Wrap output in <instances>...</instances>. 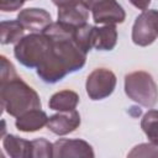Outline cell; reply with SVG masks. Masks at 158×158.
Here are the masks:
<instances>
[{"label":"cell","mask_w":158,"mask_h":158,"mask_svg":"<svg viewBox=\"0 0 158 158\" xmlns=\"http://www.w3.org/2000/svg\"><path fill=\"white\" fill-rule=\"evenodd\" d=\"M32 142V157L49 158L53 157V144L46 138H37Z\"/></svg>","instance_id":"obj_19"},{"label":"cell","mask_w":158,"mask_h":158,"mask_svg":"<svg viewBox=\"0 0 158 158\" xmlns=\"http://www.w3.org/2000/svg\"><path fill=\"white\" fill-rule=\"evenodd\" d=\"M116 81L114 72L106 68H96L86 78V94L91 100H102L114 93Z\"/></svg>","instance_id":"obj_5"},{"label":"cell","mask_w":158,"mask_h":158,"mask_svg":"<svg viewBox=\"0 0 158 158\" xmlns=\"http://www.w3.org/2000/svg\"><path fill=\"white\" fill-rule=\"evenodd\" d=\"M48 116L41 109H33L16 117L15 126L22 132H36L42 127L47 126Z\"/></svg>","instance_id":"obj_13"},{"label":"cell","mask_w":158,"mask_h":158,"mask_svg":"<svg viewBox=\"0 0 158 158\" xmlns=\"http://www.w3.org/2000/svg\"><path fill=\"white\" fill-rule=\"evenodd\" d=\"M0 99L2 110L14 117L33 109H41L42 105L37 91L17 74L0 79Z\"/></svg>","instance_id":"obj_2"},{"label":"cell","mask_w":158,"mask_h":158,"mask_svg":"<svg viewBox=\"0 0 158 158\" xmlns=\"http://www.w3.org/2000/svg\"><path fill=\"white\" fill-rule=\"evenodd\" d=\"M91 31H93V26L89 25L88 22L77 27L74 31V41L85 53H88L93 48V46H91Z\"/></svg>","instance_id":"obj_18"},{"label":"cell","mask_w":158,"mask_h":158,"mask_svg":"<svg viewBox=\"0 0 158 158\" xmlns=\"http://www.w3.org/2000/svg\"><path fill=\"white\" fill-rule=\"evenodd\" d=\"M128 157H158V148L153 143H142L133 147Z\"/></svg>","instance_id":"obj_20"},{"label":"cell","mask_w":158,"mask_h":158,"mask_svg":"<svg viewBox=\"0 0 158 158\" xmlns=\"http://www.w3.org/2000/svg\"><path fill=\"white\" fill-rule=\"evenodd\" d=\"M26 0H0V10L4 12H12L22 7Z\"/></svg>","instance_id":"obj_21"},{"label":"cell","mask_w":158,"mask_h":158,"mask_svg":"<svg viewBox=\"0 0 158 158\" xmlns=\"http://www.w3.org/2000/svg\"><path fill=\"white\" fill-rule=\"evenodd\" d=\"M74 27L59 21L52 22L43 32L51 41L44 60L36 68L37 75L49 84L62 80L67 74L81 69L86 62V53L74 41Z\"/></svg>","instance_id":"obj_1"},{"label":"cell","mask_w":158,"mask_h":158,"mask_svg":"<svg viewBox=\"0 0 158 158\" xmlns=\"http://www.w3.org/2000/svg\"><path fill=\"white\" fill-rule=\"evenodd\" d=\"M81 0H52V2L57 6V7H60V6H65V5H70V4H75V2H80Z\"/></svg>","instance_id":"obj_23"},{"label":"cell","mask_w":158,"mask_h":158,"mask_svg":"<svg viewBox=\"0 0 158 158\" xmlns=\"http://www.w3.org/2000/svg\"><path fill=\"white\" fill-rule=\"evenodd\" d=\"M2 147L12 158L32 157V142L23 139L15 135H6L2 137Z\"/></svg>","instance_id":"obj_14"},{"label":"cell","mask_w":158,"mask_h":158,"mask_svg":"<svg viewBox=\"0 0 158 158\" xmlns=\"http://www.w3.org/2000/svg\"><path fill=\"white\" fill-rule=\"evenodd\" d=\"M130 2H131L135 7H137V9L142 10V11H144V10L148 9V6H149V4H151V0H130Z\"/></svg>","instance_id":"obj_22"},{"label":"cell","mask_w":158,"mask_h":158,"mask_svg":"<svg viewBox=\"0 0 158 158\" xmlns=\"http://www.w3.org/2000/svg\"><path fill=\"white\" fill-rule=\"evenodd\" d=\"M141 128L151 143L158 147V110H148L143 115L141 120Z\"/></svg>","instance_id":"obj_17"},{"label":"cell","mask_w":158,"mask_h":158,"mask_svg":"<svg viewBox=\"0 0 158 158\" xmlns=\"http://www.w3.org/2000/svg\"><path fill=\"white\" fill-rule=\"evenodd\" d=\"M79 104V95L73 90H60L53 94L48 101V106L56 111H70Z\"/></svg>","instance_id":"obj_15"},{"label":"cell","mask_w":158,"mask_h":158,"mask_svg":"<svg viewBox=\"0 0 158 158\" xmlns=\"http://www.w3.org/2000/svg\"><path fill=\"white\" fill-rule=\"evenodd\" d=\"M117 43V28L115 25L94 27L91 31V46L98 51H111Z\"/></svg>","instance_id":"obj_12"},{"label":"cell","mask_w":158,"mask_h":158,"mask_svg":"<svg viewBox=\"0 0 158 158\" xmlns=\"http://www.w3.org/2000/svg\"><path fill=\"white\" fill-rule=\"evenodd\" d=\"M17 20L22 23L25 30H28L32 33H43L46 28L52 23V17L48 11L44 9L28 7L19 12Z\"/></svg>","instance_id":"obj_9"},{"label":"cell","mask_w":158,"mask_h":158,"mask_svg":"<svg viewBox=\"0 0 158 158\" xmlns=\"http://www.w3.org/2000/svg\"><path fill=\"white\" fill-rule=\"evenodd\" d=\"M51 41L44 33H30L22 37L14 48L16 59L27 68H37L46 58Z\"/></svg>","instance_id":"obj_4"},{"label":"cell","mask_w":158,"mask_h":158,"mask_svg":"<svg viewBox=\"0 0 158 158\" xmlns=\"http://www.w3.org/2000/svg\"><path fill=\"white\" fill-rule=\"evenodd\" d=\"M93 147L83 139H68L60 138L53 143V157L54 158H67V157H83L93 158Z\"/></svg>","instance_id":"obj_8"},{"label":"cell","mask_w":158,"mask_h":158,"mask_svg":"<svg viewBox=\"0 0 158 158\" xmlns=\"http://www.w3.org/2000/svg\"><path fill=\"white\" fill-rule=\"evenodd\" d=\"M80 126V115L74 109L70 111H59L51 116L47 122V128L58 136H64L74 132Z\"/></svg>","instance_id":"obj_10"},{"label":"cell","mask_w":158,"mask_h":158,"mask_svg":"<svg viewBox=\"0 0 158 158\" xmlns=\"http://www.w3.org/2000/svg\"><path fill=\"white\" fill-rule=\"evenodd\" d=\"M125 93L131 100L144 107L151 109L158 101V86L153 77L144 70L125 75Z\"/></svg>","instance_id":"obj_3"},{"label":"cell","mask_w":158,"mask_h":158,"mask_svg":"<svg viewBox=\"0 0 158 158\" xmlns=\"http://www.w3.org/2000/svg\"><path fill=\"white\" fill-rule=\"evenodd\" d=\"M158 37V11L144 10L137 16L132 27V42L146 47L152 44Z\"/></svg>","instance_id":"obj_6"},{"label":"cell","mask_w":158,"mask_h":158,"mask_svg":"<svg viewBox=\"0 0 158 158\" xmlns=\"http://www.w3.org/2000/svg\"><path fill=\"white\" fill-rule=\"evenodd\" d=\"M81 1L84 2V5H85V6H86L89 10H91V7H93V6H94L96 2H99L100 0H81Z\"/></svg>","instance_id":"obj_24"},{"label":"cell","mask_w":158,"mask_h":158,"mask_svg":"<svg viewBox=\"0 0 158 158\" xmlns=\"http://www.w3.org/2000/svg\"><path fill=\"white\" fill-rule=\"evenodd\" d=\"M91 12L94 22L101 25L122 23L126 19L123 7L116 0H100L91 7Z\"/></svg>","instance_id":"obj_7"},{"label":"cell","mask_w":158,"mask_h":158,"mask_svg":"<svg viewBox=\"0 0 158 158\" xmlns=\"http://www.w3.org/2000/svg\"><path fill=\"white\" fill-rule=\"evenodd\" d=\"M25 35V27L19 20L2 21L0 23V41L2 44L17 43Z\"/></svg>","instance_id":"obj_16"},{"label":"cell","mask_w":158,"mask_h":158,"mask_svg":"<svg viewBox=\"0 0 158 158\" xmlns=\"http://www.w3.org/2000/svg\"><path fill=\"white\" fill-rule=\"evenodd\" d=\"M88 19L89 9L84 5L83 1L58 7V21L67 26L77 28L86 23Z\"/></svg>","instance_id":"obj_11"}]
</instances>
